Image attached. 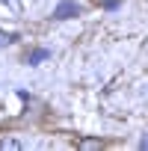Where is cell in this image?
I'll return each instance as SVG.
<instances>
[{
  "mask_svg": "<svg viewBox=\"0 0 148 151\" xmlns=\"http://www.w3.org/2000/svg\"><path fill=\"white\" fill-rule=\"evenodd\" d=\"M77 15H80V3L77 0H59V6L53 9L56 21H68V18H77Z\"/></svg>",
  "mask_w": 148,
  "mask_h": 151,
  "instance_id": "1",
  "label": "cell"
},
{
  "mask_svg": "<svg viewBox=\"0 0 148 151\" xmlns=\"http://www.w3.org/2000/svg\"><path fill=\"white\" fill-rule=\"evenodd\" d=\"M47 56H50V50H47V47H36V50H30V53L24 56V62H27V65H39V62H42V59H47Z\"/></svg>",
  "mask_w": 148,
  "mask_h": 151,
  "instance_id": "2",
  "label": "cell"
},
{
  "mask_svg": "<svg viewBox=\"0 0 148 151\" xmlns=\"http://www.w3.org/2000/svg\"><path fill=\"white\" fill-rule=\"evenodd\" d=\"M24 148V142H18V139H12V136H3L0 139V151H21Z\"/></svg>",
  "mask_w": 148,
  "mask_h": 151,
  "instance_id": "3",
  "label": "cell"
},
{
  "mask_svg": "<svg viewBox=\"0 0 148 151\" xmlns=\"http://www.w3.org/2000/svg\"><path fill=\"white\" fill-rule=\"evenodd\" d=\"M92 3H95L98 9H107V12H116V9L121 6V0H92Z\"/></svg>",
  "mask_w": 148,
  "mask_h": 151,
  "instance_id": "4",
  "label": "cell"
},
{
  "mask_svg": "<svg viewBox=\"0 0 148 151\" xmlns=\"http://www.w3.org/2000/svg\"><path fill=\"white\" fill-rule=\"evenodd\" d=\"M18 36L15 33H6V30H0V47H6V45H12Z\"/></svg>",
  "mask_w": 148,
  "mask_h": 151,
  "instance_id": "5",
  "label": "cell"
},
{
  "mask_svg": "<svg viewBox=\"0 0 148 151\" xmlns=\"http://www.w3.org/2000/svg\"><path fill=\"white\" fill-rule=\"evenodd\" d=\"M101 145H104L101 139H80L77 142V148H101Z\"/></svg>",
  "mask_w": 148,
  "mask_h": 151,
  "instance_id": "6",
  "label": "cell"
},
{
  "mask_svg": "<svg viewBox=\"0 0 148 151\" xmlns=\"http://www.w3.org/2000/svg\"><path fill=\"white\" fill-rule=\"evenodd\" d=\"M139 148H142V151L148 148V136H142V142H139Z\"/></svg>",
  "mask_w": 148,
  "mask_h": 151,
  "instance_id": "7",
  "label": "cell"
}]
</instances>
